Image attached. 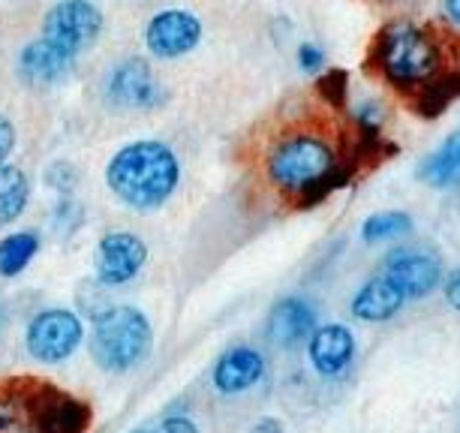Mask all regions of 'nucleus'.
Wrapping results in <instances>:
<instances>
[{
	"label": "nucleus",
	"instance_id": "obj_1",
	"mask_svg": "<svg viewBox=\"0 0 460 433\" xmlns=\"http://www.w3.org/2000/svg\"><path fill=\"white\" fill-rule=\"evenodd\" d=\"M265 178L283 199L298 208H314L349 181L337 145L319 127L295 124L283 129L265 151Z\"/></svg>",
	"mask_w": 460,
	"mask_h": 433
},
{
	"label": "nucleus",
	"instance_id": "obj_2",
	"mask_svg": "<svg viewBox=\"0 0 460 433\" xmlns=\"http://www.w3.org/2000/svg\"><path fill=\"white\" fill-rule=\"evenodd\" d=\"M102 178L109 193L127 211L154 214L175 199L184 166L175 148L163 138H133L111 154Z\"/></svg>",
	"mask_w": 460,
	"mask_h": 433
},
{
	"label": "nucleus",
	"instance_id": "obj_3",
	"mask_svg": "<svg viewBox=\"0 0 460 433\" xmlns=\"http://www.w3.org/2000/svg\"><path fill=\"white\" fill-rule=\"evenodd\" d=\"M93 410L51 379L19 374L0 379V433H88Z\"/></svg>",
	"mask_w": 460,
	"mask_h": 433
},
{
	"label": "nucleus",
	"instance_id": "obj_4",
	"mask_svg": "<svg viewBox=\"0 0 460 433\" xmlns=\"http://www.w3.org/2000/svg\"><path fill=\"white\" fill-rule=\"evenodd\" d=\"M370 64L392 88L419 93L442 75V49L421 24L397 19L382 24L370 46Z\"/></svg>",
	"mask_w": 460,
	"mask_h": 433
},
{
	"label": "nucleus",
	"instance_id": "obj_5",
	"mask_svg": "<svg viewBox=\"0 0 460 433\" xmlns=\"http://www.w3.org/2000/svg\"><path fill=\"white\" fill-rule=\"evenodd\" d=\"M88 349L93 365L106 374L136 370L154 349V325L138 307L109 305L91 316Z\"/></svg>",
	"mask_w": 460,
	"mask_h": 433
},
{
	"label": "nucleus",
	"instance_id": "obj_6",
	"mask_svg": "<svg viewBox=\"0 0 460 433\" xmlns=\"http://www.w3.org/2000/svg\"><path fill=\"white\" fill-rule=\"evenodd\" d=\"M172 91L166 79L157 73L151 57L127 55L109 66L102 79V102L124 115H151L166 109Z\"/></svg>",
	"mask_w": 460,
	"mask_h": 433
},
{
	"label": "nucleus",
	"instance_id": "obj_7",
	"mask_svg": "<svg viewBox=\"0 0 460 433\" xmlns=\"http://www.w3.org/2000/svg\"><path fill=\"white\" fill-rule=\"evenodd\" d=\"M106 33V13L97 0H55L40 19V37L84 60Z\"/></svg>",
	"mask_w": 460,
	"mask_h": 433
},
{
	"label": "nucleus",
	"instance_id": "obj_8",
	"mask_svg": "<svg viewBox=\"0 0 460 433\" xmlns=\"http://www.w3.org/2000/svg\"><path fill=\"white\" fill-rule=\"evenodd\" d=\"M88 340L82 316L69 307H42L24 328V349L40 365H64Z\"/></svg>",
	"mask_w": 460,
	"mask_h": 433
},
{
	"label": "nucleus",
	"instance_id": "obj_9",
	"mask_svg": "<svg viewBox=\"0 0 460 433\" xmlns=\"http://www.w3.org/2000/svg\"><path fill=\"white\" fill-rule=\"evenodd\" d=\"M205 40V22L187 6H163L145 22L142 46L151 60L175 64L190 57Z\"/></svg>",
	"mask_w": 460,
	"mask_h": 433
},
{
	"label": "nucleus",
	"instance_id": "obj_10",
	"mask_svg": "<svg viewBox=\"0 0 460 433\" xmlns=\"http://www.w3.org/2000/svg\"><path fill=\"white\" fill-rule=\"evenodd\" d=\"M15 79L31 91H49L60 88L79 73L82 60L69 55L55 42L42 40L40 33L31 40H24L19 51H15Z\"/></svg>",
	"mask_w": 460,
	"mask_h": 433
},
{
	"label": "nucleus",
	"instance_id": "obj_11",
	"mask_svg": "<svg viewBox=\"0 0 460 433\" xmlns=\"http://www.w3.org/2000/svg\"><path fill=\"white\" fill-rule=\"evenodd\" d=\"M147 265V244L129 229L106 232L93 247V280L106 289L129 286Z\"/></svg>",
	"mask_w": 460,
	"mask_h": 433
},
{
	"label": "nucleus",
	"instance_id": "obj_12",
	"mask_svg": "<svg viewBox=\"0 0 460 433\" xmlns=\"http://www.w3.org/2000/svg\"><path fill=\"white\" fill-rule=\"evenodd\" d=\"M382 274L403 292L406 301L430 296V292L442 283L439 259L430 253H421V250H410V247L394 250V253L385 259Z\"/></svg>",
	"mask_w": 460,
	"mask_h": 433
},
{
	"label": "nucleus",
	"instance_id": "obj_13",
	"mask_svg": "<svg viewBox=\"0 0 460 433\" xmlns=\"http://www.w3.org/2000/svg\"><path fill=\"white\" fill-rule=\"evenodd\" d=\"M316 328V310L310 305L307 298H298V296H286L280 298L277 305L271 307L268 314V323H265V334L268 340L280 349H295L314 334Z\"/></svg>",
	"mask_w": 460,
	"mask_h": 433
},
{
	"label": "nucleus",
	"instance_id": "obj_14",
	"mask_svg": "<svg viewBox=\"0 0 460 433\" xmlns=\"http://www.w3.org/2000/svg\"><path fill=\"white\" fill-rule=\"evenodd\" d=\"M307 355L319 376H341L355 358V337L346 325H316L307 337Z\"/></svg>",
	"mask_w": 460,
	"mask_h": 433
},
{
	"label": "nucleus",
	"instance_id": "obj_15",
	"mask_svg": "<svg viewBox=\"0 0 460 433\" xmlns=\"http://www.w3.org/2000/svg\"><path fill=\"white\" fill-rule=\"evenodd\" d=\"M265 376V355L253 346H232L214 365V385L220 394H241Z\"/></svg>",
	"mask_w": 460,
	"mask_h": 433
},
{
	"label": "nucleus",
	"instance_id": "obj_16",
	"mask_svg": "<svg viewBox=\"0 0 460 433\" xmlns=\"http://www.w3.org/2000/svg\"><path fill=\"white\" fill-rule=\"evenodd\" d=\"M406 305V296L397 286L388 280L385 274L370 277L367 283H361V289L355 292L349 301V314L358 323H388L401 314V307Z\"/></svg>",
	"mask_w": 460,
	"mask_h": 433
},
{
	"label": "nucleus",
	"instance_id": "obj_17",
	"mask_svg": "<svg viewBox=\"0 0 460 433\" xmlns=\"http://www.w3.org/2000/svg\"><path fill=\"white\" fill-rule=\"evenodd\" d=\"M419 178L430 187H455L460 181V127L442 138L439 148L421 163Z\"/></svg>",
	"mask_w": 460,
	"mask_h": 433
},
{
	"label": "nucleus",
	"instance_id": "obj_18",
	"mask_svg": "<svg viewBox=\"0 0 460 433\" xmlns=\"http://www.w3.org/2000/svg\"><path fill=\"white\" fill-rule=\"evenodd\" d=\"M28 205H31L28 172L22 166H15V163H4V166H0V229L22 220Z\"/></svg>",
	"mask_w": 460,
	"mask_h": 433
},
{
	"label": "nucleus",
	"instance_id": "obj_19",
	"mask_svg": "<svg viewBox=\"0 0 460 433\" xmlns=\"http://www.w3.org/2000/svg\"><path fill=\"white\" fill-rule=\"evenodd\" d=\"M42 238L33 229H19L0 238V277L4 280H15L31 268L33 259L40 256Z\"/></svg>",
	"mask_w": 460,
	"mask_h": 433
},
{
	"label": "nucleus",
	"instance_id": "obj_20",
	"mask_svg": "<svg viewBox=\"0 0 460 433\" xmlns=\"http://www.w3.org/2000/svg\"><path fill=\"white\" fill-rule=\"evenodd\" d=\"M412 232V216L406 211H376L361 223V238L367 244H379V241L403 238Z\"/></svg>",
	"mask_w": 460,
	"mask_h": 433
},
{
	"label": "nucleus",
	"instance_id": "obj_21",
	"mask_svg": "<svg viewBox=\"0 0 460 433\" xmlns=\"http://www.w3.org/2000/svg\"><path fill=\"white\" fill-rule=\"evenodd\" d=\"M42 184H46L55 196H75L79 193L82 175L75 169V163L69 160H51L42 169Z\"/></svg>",
	"mask_w": 460,
	"mask_h": 433
},
{
	"label": "nucleus",
	"instance_id": "obj_22",
	"mask_svg": "<svg viewBox=\"0 0 460 433\" xmlns=\"http://www.w3.org/2000/svg\"><path fill=\"white\" fill-rule=\"evenodd\" d=\"M82 223H84V208L79 205V199L58 196V205H55V211H51V229H55L60 238H69Z\"/></svg>",
	"mask_w": 460,
	"mask_h": 433
},
{
	"label": "nucleus",
	"instance_id": "obj_23",
	"mask_svg": "<svg viewBox=\"0 0 460 433\" xmlns=\"http://www.w3.org/2000/svg\"><path fill=\"white\" fill-rule=\"evenodd\" d=\"M295 60H298V69L307 75H319L325 69V49L316 46V42H301L298 51H295Z\"/></svg>",
	"mask_w": 460,
	"mask_h": 433
},
{
	"label": "nucleus",
	"instance_id": "obj_24",
	"mask_svg": "<svg viewBox=\"0 0 460 433\" xmlns=\"http://www.w3.org/2000/svg\"><path fill=\"white\" fill-rule=\"evenodd\" d=\"M355 124L361 127V133L364 138H373L379 133V127H382V109H379V102H361L358 109H355Z\"/></svg>",
	"mask_w": 460,
	"mask_h": 433
},
{
	"label": "nucleus",
	"instance_id": "obj_25",
	"mask_svg": "<svg viewBox=\"0 0 460 433\" xmlns=\"http://www.w3.org/2000/svg\"><path fill=\"white\" fill-rule=\"evenodd\" d=\"M15 148H19V127L6 111H0V166L10 163Z\"/></svg>",
	"mask_w": 460,
	"mask_h": 433
},
{
	"label": "nucleus",
	"instance_id": "obj_26",
	"mask_svg": "<svg viewBox=\"0 0 460 433\" xmlns=\"http://www.w3.org/2000/svg\"><path fill=\"white\" fill-rule=\"evenodd\" d=\"M154 433H199L196 421L187 419V415H169V419H163Z\"/></svg>",
	"mask_w": 460,
	"mask_h": 433
},
{
	"label": "nucleus",
	"instance_id": "obj_27",
	"mask_svg": "<svg viewBox=\"0 0 460 433\" xmlns=\"http://www.w3.org/2000/svg\"><path fill=\"white\" fill-rule=\"evenodd\" d=\"M442 296H446L448 305L460 314V268H455V271L446 277V283H442Z\"/></svg>",
	"mask_w": 460,
	"mask_h": 433
},
{
	"label": "nucleus",
	"instance_id": "obj_28",
	"mask_svg": "<svg viewBox=\"0 0 460 433\" xmlns=\"http://www.w3.org/2000/svg\"><path fill=\"white\" fill-rule=\"evenodd\" d=\"M247 433H286V428L280 419H259Z\"/></svg>",
	"mask_w": 460,
	"mask_h": 433
},
{
	"label": "nucleus",
	"instance_id": "obj_29",
	"mask_svg": "<svg viewBox=\"0 0 460 433\" xmlns=\"http://www.w3.org/2000/svg\"><path fill=\"white\" fill-rule=\"evenodd\" d=\"M442 6H446L448 22L455 24V28H460V0H442Z\"/></svg>",
	"mask_w": 460,
	"mask_h": 433
},
{
	"label": "nucleus",
	"instance_id": "obj_30",
	"mask_svg": "<svg viewBox=\"0 0 460 433\" xmlns=\"http://www.w3.org/2000/svg\"><path fill=\"white\" fill-rule=\"evenodd\" d=\"M6 323H10V310H6V301L0 298V337L6 331Z\"/></svg>",
	"mask_w": 460,
	"mask_h": 433
},
{
	"label": "nucleus",
	"instance_id": "obj_31",
	"mask_svg": "<svg viewBox=\"0 0 460 433\" xmlns=\"http://www.w3.org/2000/svg\"><path fill=\"white\" fill-rule=\"evenodd\" d=\"M133 433H154V430H147V428H138V430H133Z\"/></svg>",
	"mask_w": 460,
	"mask_h": 433
}]
</instances>
